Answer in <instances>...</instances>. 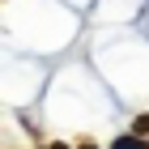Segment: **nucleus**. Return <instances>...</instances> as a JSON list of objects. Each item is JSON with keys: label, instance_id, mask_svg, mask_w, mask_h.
<instances>
[{"label": "nucleus", "instance_id": "f257e3e1", "mask_svg": "<svg viewBox=\"0 0 149 149\" xmlns=\"http://www.w3.org/2000/svg\"><path fill=\"white\" fill-rule=\"evenodd\" d=\"M115 149H145V145H141V141H132V136H124V141H119Z\"/></svg>", "mask_w": 149, "mask_h": 149}, {"label": "nucleus", "instance_id": "7ed1b4c3", "mask_svg": "<svg viewBox=\"0 0 149 149\" xmlns=\"http://www.w3.org/2000/svg\"><path fill=\"white\" fill-rule=\"evenodd\" d=\"M85 149H94V145H85Z\"/></svg>", "mask_w": 149, "mask_h": 149}, {"label": "nucleus", "instance_id": "f03ea898", "mask_svg": "<svg viewBox=\"0 0 149 149\" xmlns=\"http://www.w3.org/2000/svg\"><path fill=\"white\" fill-rule=\"evenodd\" d=\"M136 132H149V115H141V119H136Z\"/></svg>", "mask_w": 149, "mask_h": 149}, {"label": "nucleus", "instance_id": "20e7f679", "mask_svg": "<svg viewBox=\"0 0 149 149\" xmlns=\"http://www.w3.org/2000/svg\"><path fill=\"white\" fill-rule=\"evenodd\" d=\"M56 149H64V145H56Z\"/></svg>", "mask_w": 149, "mask_h": 149}]
</instances>
